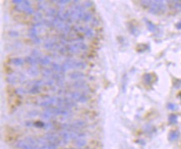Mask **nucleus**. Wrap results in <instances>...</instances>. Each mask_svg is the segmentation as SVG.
<instances>
[{
	"label": "nucleus",
	"mask_w": 181,
	"mask_h": 149,
	"mask_svg": "<svg viewBox=\"0 0 181 149\" xmlns=\"http://www.w3.org/2000/svg\"><path fill=\"white\" fill-rule=\"evenodd\" d=\"M180 133L179 131H171L169 134V140L170 142L176 141L179 137H180Z\"/></svg>",
	"instance_id": "f257e3e1"
},
{
	"label": "nucleus",
	"mask_w": 181,
	"mask_h": 149,
	"mask_svg": "<svg viewBox=\"0 0 181 149\" xmlns=\"http://www.w3.org/2000/svg\"><path fill=\"white\" fill-rule=\"evenodd\" d=\"M169 121L171 124H174V123H176L178 121L177 116H175V115H170L169 117Z\"/></svg>",
	"instance_id": "f03ea898"
},
{
	"label": "nucleus",
	"mask_w": 181,
	"mask_h": 149,
	"mask_svg": "<svg viewBox=\"0 0 181 149\" xmlns=\"http://www.w3.org/2000/svg\"><path fill=\"white\" fill-rule=\"evenodd\" d=\"M168 107L170 110H176L177 109V106L174 105V104H172V103H169V105H168Z\"/></svg>",
	"instance_id": "7ed1b4c3"
},
{
	"label": "nucleus",
	"mask_w": 181,
	"mask_h": 149,
	"mask_svg": "<svg viewBox=\"0 0 181 149\" xmlns=\"http://www.w3.org/2000/svg\"><path fill=\"white\" fill-rule=\"evenodd\" d=\"M147 24H148V26H149V28H150V30H151V31H153V30H154V29H153V28H154V26H153V24H151L150 22H148Z\"/></svg>",
	"instance_id": "20e7f679"
},
{
	"label": "nucleus",
	"mask_w": 181,
	"mask_h": 149,
	"mask_svg": "<svg viewBox=\"0 0 181 149\" xmlns=\"http://www.w3.org/2000/svg\"><path fill=\"white\" fill-rule=\"evenodd\" d=\"M176 27H177V28H179V29H180V28H181V23H180V24H178L177 25H176Z\"/></svg>",
	"instance_id": "39448f33"
}]
</instances>
